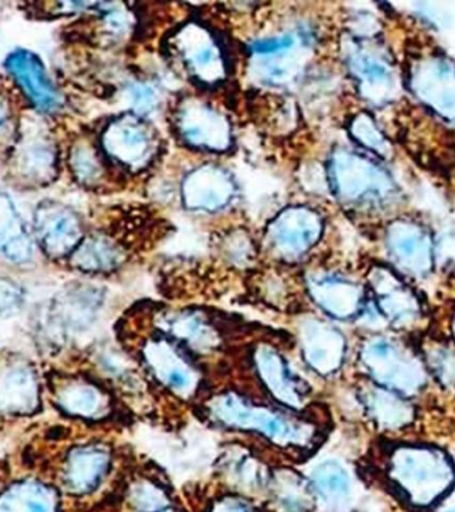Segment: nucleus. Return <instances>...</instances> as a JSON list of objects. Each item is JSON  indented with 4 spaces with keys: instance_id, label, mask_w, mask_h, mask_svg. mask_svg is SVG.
Segmentation results:
<instances>
[{
    "instance_id": "4468645a",
    "label": "nucleus",
    "mask_w": 455,
    "mask_h": 512,
    "mask_svg": "<svg viewBox=\"0 0 455 512\" xmlns=\"http://www.w3.org/2000/svg\"><path fill=\"white\" fill-rule=\"evenodd\" d=\"M314 484L319 494L330 502L345 499L350 491L349 474L335 460H329L317 467L314 471Z\"/></svg>"
},
{
    "instance_id": "1a4fd4ad",
    "label": "nucleus",
    "mask_w": 455,
    "mask_h": 512,
    "mask_svg": "<svg viewBox=\"0 0 455 512\" xmlns=\"http://www.w3.org/2000/svg\"><path fill=\"white\" fill-rule=\"evenodd\" d=\"M345 347L341 332L325 324L317 323L305 332L307 362L319 374H333L341 367Z\"/></svg>"
},
{
    "instance_id": "423d86ee",
    "label": "nucleus",
    "mask_w": 455,
    "mask_h": 512,
    "mask_svg": "<svg viewBox=\"0 0 455 512\" xmlns=\"http://www.w3.org/2000/svg\"><path fill=\"white\" fill-rule=\"evenodd\" d=\"M34 224L39 242L51 256L70 254L83 242L81 219L65 204L42 203L35 211Z\"/></svg>"
},
{
    "instance_id": "20e7f679",
    "label": "nucleus",
    "mask_w": 455,
    "mask_h": 512,
    "mask_svg": "<svg viewBox=\"0 0 455 512\" xmlns=\"http://www.w3.org/2000/svg\"><path fill=\"white\" fill-rule=\"evenodd\" d=\"M102 147L111 159L130 170L145 168L157 151L153 128L135 115L111 120L102 134Z\"/></svg>"
},
{
    "instance_id": "ddd939ff",
    "label": "nucleus",
    "mask_w": 455,
    "mask_h": 512,
    "mask_svg": "<svg viewBox=\"0 0 455 512\" xmlns=\"http://www.w3.org/2000/svg\"><path fill=\"white\" fill-rule=\"evenodd\" d=\"M75 260L86 270H106L118 263V248L103 236L83 240L75 250Z\"/></svg>"
},
{
    "instance_id": "f8f14e48",
    "label": "nucleus",
    "mask_w": 455,
    "mask_h": 512,
    "mask_svg": "<svg viewBox=\"0 0 455 512\" xmlns=\"http://www.w3.org/2000/svg\"><path fill=\"white\" fill-rule=\"evenodd\" d=\"M367 408L370 415L373 416L379 426L385 428H398L405 426L413 416V410L401 396L391 394V392L378 390H369L365 395Z\"/></svg>"
},
{
    "instance_id": "9b49d317",
    "label": "nucleus",
    "mask_w": 455,
    "mask_h": 512,
    "mask_svg": "<svg viewBox=\"0 0 455 512\" xmlns=\"http://www.w3.org/2000/svg\"><path fill=\"white\" fill-rule=\"evenodd\" d=\"M18 170L34 183H45L54 178L55 154L53 146L43 138L26 140L17 154Z\"/></svg>"
},
{
    "instance_id": "39448f33",
    "label": "nucleus",
    "mask_w": 455,
    "mask_h": 512,
    "mask_svg": "<svg viewBox=\"0 0 455 512\" xmlns=\"http://www.w3.org/2000/svg\"><path fill=\"white\" fill-rule=\"evenodd\" d=\"M177 130L183 142L197 150L223 152L231 146V126L226 116L199 99H186L177 112Z\"/></svg>"
},
{
    "instance_id": "f257e3e1",
    "label": "nucleus",
    "mask_w": 455,
    "mask_h": 512,
    "mask_svg": "<svg viewBox=\"0 0 455 512\" xmlns=\"http://www.w3.org/2000/svg\"><path fill=\"white\" fill-rule=\"evenodd\" d=\"M390 478L407 502L425 508L450 490L455 475L450 460L441 451L402 447L391 456Z\"/></svg>"
},
{
    "instance_id": "7ed1b4c3",
    "label": "nucleus",
    "mask_w": 455,
    "mask_h": 512,
    "mask_svg": "<svg viewBox=\"0 0 455 512\" xmlns=\"http://www.w3.org/2000/svg\"><path fill=\"white\" fill-rule=\"evenodd\" d=\"M362 360L378 383L399 394L413 395L425 384L422 364L390 340L377 338L367 342Z\"/></svg>"
},
{
    "instance_id": "0eeeda50",
    "label": "nucleus",
    "mask_w": 455,
    "mask_h": 512,
    "mask_svg": "<svg viewBox=\"0 0 455 512\" xmlns=\"http://www.w3.org/2000/svg\"><path fill=\"white\" fill-rule=\"evenodd\" d=\"M235 183L221 167L201 166L191 171L182 183V199L189 210L215 212L233 200Z\"/></svg>"
},
{
    "instance_id": "6ab92c4d",
    "label": "nucleus",
    "mask_w": 455,
    "mask_h": 512,
    "mask_svg": "<svg viewBox=\"0 0 455 512\" xmlns=\"http://www.w3.org/2000/svg\"><path fill=\"white\" fill-rule=\"evenodd\" d=\"M447 512H455V510H450V511H447Z\"/></svg>"
},
{
    "instance_id": "9d476101",
    "label": "nucleus",
    "mask_w": 455,
    "mask_h": 512,
    "mask_svg": "<svg viewBox=\"0 0 455 512\" xmlns=\"http://www.w3.org/2000/svg\"><path fill=\"white\" fill-rule=\"evenodd\" d=\"M2 239L3 254L13 262H25L31 256L33 247H31V238L29 231L19 215L14 203L6 194L2 196Z\"/></svg>"
},
{
    "instance_id": "2eb2a0df",
    "label": "nucleus",
    "mask_w": 455,
    "mask_h": 512,
    "mask_svg": "<svg viewBox=\"0 0 455 512\" xmlns=\"http://www.w3.org/2000/svg\"><path fill=\"white\" fill-rule=\"evenodd\" d=\"M70 162L79 182L85 184H97L105 171L97 152L87 144L86 146L81 144L74 148Z\"/></svg>"
},
{
    "instance_id": "6e6552de",
    "label": "nucleus",
    "mask_w": 455,
    "mask_h": 512,
    "mask_svg": "<svg viewBox=\"0 0 455 512\" xmlns=\"http://www.w3.org/2000/svg\"><path fill=\"white\" fill-rule=\"evenodd\" d=\"M6 67L39 111L51 114L61 107V95L51 82L42 60L33 52H13L7 59Z\"/></svg>"
},
{
    "instance_id": "dca6fc26",
    "label": "nucleus",
    "mask_w": 455,
    "mask_h": 512,
    "mask_svg": "<svg viewBox=\"0 0 455 512\" xmlns=\"http://www.w3.org/2000/svg\"><path fill=\"white\" fill-rule=\"evenodd\" d=\"M430 364L442 383L455 386V351L439 347L430 352Z\"/></svg>"
},
{
    "instance_id": "f03ea898",
    "label": "nucleus",
    "mask_w": 455,
    "mask_h": 512,
    "mask_svg": "<svg viewBox=\"0 0 455 512\" xmlns=\"http://www.w3.org/2000/svg\"><path fill=\"white\" fill-rule=\"evenodd\" d=\"M183 67L197 82L218 86L227 76L225 47L217 36L197 22L186 23L171 39Z\"/></svg>"
},
{
    "instance_id": "aec40b11",
    "label": "nucleus",
    "mask_w": 455,
    "mask_h": 512,
    "mask_svg": "<svg viewBox=\"0 0 455 512\" xmlns=\"http://www.w3.org/2000/svg\"><path fill=\"white\" fill-rule=\"evenodd\" d=\"M455 332V331H454Z\"/></svg>"
},
{
    "instance_id": "a211bd4d",
    "label": "nucleus",
    "mask_w": 455,
    "mask_h": 512,
    "mask_svg": "<svg viewBox=\"0 0 455 512\" xmlns=\"http://www.w3.org/2000/svg\"><path fill=\"white\" fill-rule=\"evenodd\" d=\"M31 508H33V512H46V508L42 504L34 503Z\"/></svg>"
},
{
    "instance_id": "f3484780",
    "label": "nucleus",
    "mask_w": 455,
    "mask_h": 512,
    "mask_svg": "<svg viewBox=\"0 0 455 512\" xmlns=\"http://www.w3.org/2000/svg\"><path fill=\"white\" fill-rule=\"evenodd\" d=\"M131 100H133L135 110L141 112V114H146V112L153 110L155 102H157V95L150 87L138 84L131 90Z\"/></svg>"
}]
</instances>
